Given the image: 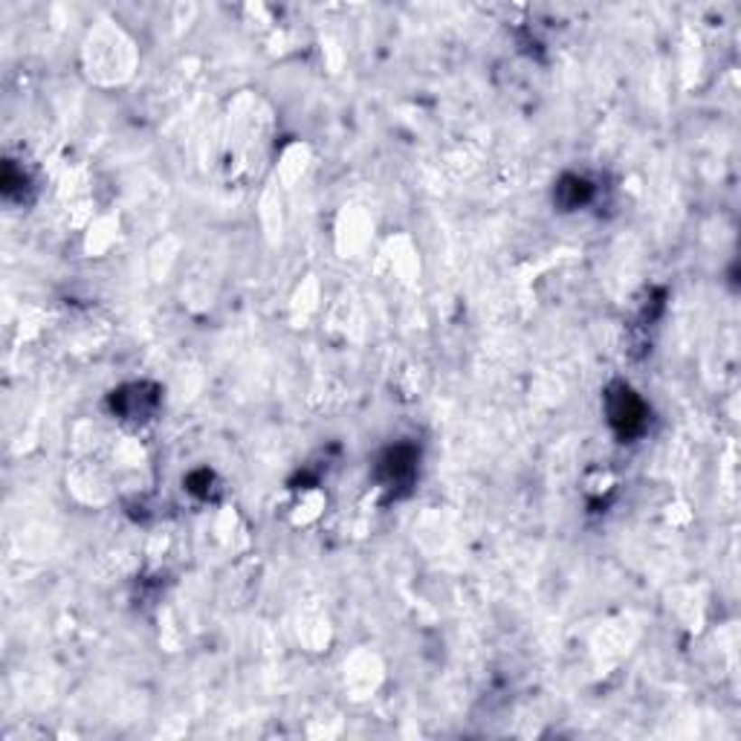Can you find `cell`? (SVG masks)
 <instances>
[{"label": "cell", "instance_id": "cell-2", "mask_svg": "<svg viewBox=\"0 0 741 741\" xmlns=\"http://www.w3.org/2000/svg\"><path fill=\"white\" fill-rule=\"evenodd\" d=\"M411 464H415L411 449H394V452H389V458L382 461V473H386L391 481H400V478L411 475Z\"/></svg>", "mask_w": 741, "mask_h": 741}, {"label": "cell", "instance_id": "cell-1", "mask_svg": "<svg viewBox=\"0 0 741 741\" xmlns=\"http://www.w3.org/2000/svg\"><path fill=\"white\" fill-rule=\"evenodd\" d=\"M608 411H611V423H614V429L620 435H634L643 429L646 423V408L629 389H617L611 394Z\"/></svg>", "mask_w": 741, "mask_h": 741}]
</instances>
